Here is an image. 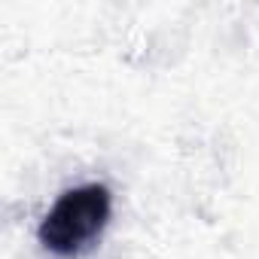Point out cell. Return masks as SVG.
I'll return each mask as SVG.
<instances>
[{
    "mask_svg": "<svg viewBox=\"0 0 259 259\" xmlns=\"http://www.w3.org/2000/svg\"><path fill=\"white\" fill-rule=\"evenodd\" d=\"M113 213V195L104 183H82L58 195V201L43 217L37 238L43 250L58 259H76L85 253L101 232L107 229Z\"/></svg>",
    "mask_w": 259,
    "mask_h": 259,
    "instance_id": "cell-1",
    "label": "cell"
}]
</instances>
